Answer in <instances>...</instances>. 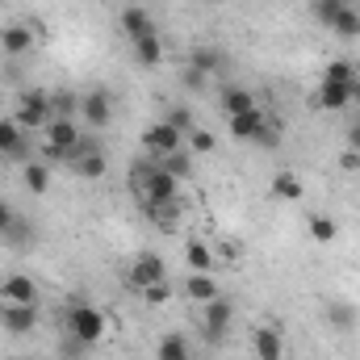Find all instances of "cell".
I'll list each match as a JSON object with an SVG mask.
<instances>
[{
  "label": "cell",
  "instance_id": "cell-12",
  "mask_svg": "<svg viewBox=\"0 0 360 360\" xmlns=\"http://www.w3.org/2000/svg\"><path fill=\"white\" fill-rule=\"evenodd\" d=\"M0 297H4V302H25V306H34V302H38V289H34V281H30L25 272H8V276L0 281Z\"/></svg>",
  "mask_w": 360,
  "mask_h": 360
},
{
  "label": "cell",
  "instance_id": "cell-18",
  "mask_svg": "<svg viewBox=\"0 0 360 360\" xmlns=\"http://www.w3.org/2000/svg\"><path fill=\"white\" fill-rule=\"evenodd\" d=\"M68 168H72L80 180H101L105 172H109V160H105V151H89V155L68 160Z\"/></svg>",
  "mask_w": 360,
  "mask_h": 360
},
{
  "label": "cell",
  "instance_id": "cell-16",
  "mask_svg": "<svg viewBox=\"0 0 360 360\" xmlns=\"http://www.w3.org/2000/svg\"><path fill=\"white\" fill-rule=\"evenodd\" d=\"M218 105H222V113L226 117H235V113H252V109H260L256 105V96L248 89H239V84H226V89L218 92Z\"/></svg>",
  "mask_w": 360,
  "mask_h": 360
},
{
  "label": "cell",
  "instance_id": "cell-42",
  "mask_svg": "<svg viewBox=\"0 0 360 360\" xmlns=\"http://www.w3.org/2000/svg\"><path fill=\"white\" fill-rule=\"evenodd\" d=\"M344 143H348L352 151H360V122H352V126H348V134H344Z\"/></svg>",
  "mask_w": 360,
  "mask_h": 360
},
{
  "label": "cell",
  "instance_id": "cell-28",
  "mask_svg": "<svg viewBox=\"0 0 360 360\" xmlns=\"http://www.w3.org/2000/svg\"><path fill=\"white\" fill-rule=\"evenodd\" d=\"M160 360H193V352H188V340H184L180 331H168V335L160 340Z\"/></svg>",
  "mask_w": 360,
  "mask_h": 360
},
{
  "label": "cell",
  "instance_id": "cell-14",
  "mask_svg": "<svg viewBox=\"0 0 360 360\" xmlns=\"http://www.w3.org/2000/svg\"><path fill=\"white\" fill-rule=\"evenodd\" d=\"M352 96H356V92L344 89V84H335V80H319V92L310 96V105H319V109H348Z\"/></svg>",
  "mask_w": 360,
  "mask_h": 360
},
{
  "label": "cell",
  "instance_id": "cell-41",
  "mask_svg": "<svg viewBox=\"0 0 360 360\" xmlns=\"http://www.w3.org/2000/svg\"><path fill=\"white\" fill-rule=\"evenodd\" d=\"M17 214H21V210H13L8 201H0V235H4L8 226H13V218H17Z\"/></svg>",
  "mask_w": 360,
  "mask_h": 360
},
{
  "label": "cell",
  "instance_id": "cell-39",
  "mask_svg": "<svg viewBox=\"0 0 360 360\" xmlns=\"http://www.w3.org/2000/svg\"><path fill=\"white\" fill-rule=\"evenodd\" d=\"M168 293H172V289H168V281H160V285H147V289H143V297H147L151 306H164V302H168Z\"/></svg>",
  "mask_w": 360,
  "mask_h": 360
},
{
  "label": "cell",
  "instance_id": "cell-34",
  "mask_svg": "<svg viewBox=\"0 0 360 360\" xmlns=\"http://www.w3.org/2000/svg\"><path fill=\"white\" fill-rule=\"evenodd\" d=\"M340 8H344V0H314V4H310L314 21H319V25H327V30H331V21L340 17Z\"/></svg>",
  "mask_w": 360,
  "mask_h": 360
},
{
  "label": "cell",
  "instance_id": "cell-13",
  "mask_svg": "<svg viewBox=\"0 0 360 360\" xmlns=\"http://www.w3.org/2000/svg\"><path fill=\"white\" fill-rule=\"evenodd\" d=\"M0 239H4V243H8L13 252H30V248L38 243V226H34V222H30L25 214H17V218H13V226H8V231H4Z\"/></svg>",
  "mask_w": 360,
  "mask_h": 360
},
{
  "label": "cell",
  "instance_id": "cell-46",
  "mask_svg": "<svg viewBox=\"0 0 360 360\" xmlns=\"http://www.w3.org/2000/svg\"><path fill=\"white\" fill-rule=\"evenodd\" d=\"M21 360H30V356H21Z\"/></svg>",
  "mask_w": 360,
  "mask_h": 360
},
{
  "label": "cell",
  "instance_id": "cell-19",
  "mask_svg": "<svg viewBox=\"0 0 360 360\" xmlns=\"http://www.w3.org/2000/svg\"><path fill=\"white\" fill-rule=\"evenodd\" d=\"M122 30L130 34V42H139V38L155 34V25H151V13H147V8H139V4L122 8Z\"/></svg>",
  "mask_w": 360,
  "mask_h": 360
},
{
  "label": "cell",
  "instance_id": "cell-43",
  "mask_svg": "<svg viewBox=\"0 0 360 360\" xmlns=\"http://www.w3.org/2000/svg\"><path fill=\"white\" fill-rule=\"evenodd\" d=\"M344 4H352V8H360V0H344Z\"/></svg>",
  "mask_w": 360,
  "mask_h": 360
},
{
  "label": "cell",
  "instance_id": "cell-33",
  "mask_svg": "<svg viewBox=\"0 0 360 360\" xmlns=\"http://www.w3.org/2000/svg\"><path fill=\"white\" fill-rule=\"evenodd\" d=\"M272 193L285 197V201H297V197H302V180L293 176V172H281V176L272 180Z\"/></svg>",
  "mask_w": 360,
  "mask_h": 360
},
{
  "label": "cell",
  "instance_id": "cell-24",
  "mask_svg": "<svg viewBox=\"0 0 360 360\" xmlns=\"http://www.w3.org/2000/svg\"><path fill=\"white\" fill-rule=\"evenodd\" d=\"M168 176H176V180H188V172H193V151L188 147H180V151H172V155H164V160H155Z\"/></svg>",
  "mask_w": 360,
  "mask_h": 360
},
{
  "label": "cell",
  "instance_id": "cell-26",
  "mask_svg": "<svg viewBox=\"0 0 360 360\" xmlns=\"http://www.w3.org/2000/svg\"><path fill=\"white\" fill-rule=\"evenodd\" d=\"M134 59H139L143 68H155V63L164 59V42H160L155 34H147V38H139V42H134Z\"/></svg>",
  "mask_w": 360,
  "mask_h": 360
},
{
  "label": "cell",
  "instance_id": "cell-35",
  "mask_svg": "<svg viewBox=\"0 0 360 360\" xmlns=\"http://www.w3.org/2000/svg\"><path fill=\"white\" fill-rule=\"evenodd\" d=\"M184 147H188V151H193V155H210V151H214V147H218V139H214V134H210V130H193V134H188V139H184Z\"/></svg>",
  "mask_w": 360,
  "mask_h": 360
},
{
  "label": "cell",
  "instance_id": "cell-10",
  "mask_svg": "<svg viewBox=\"0 0 360 360\" xmlns=\"http://www.w3.org/2000/svg\"><path fill=\"white\" fill-rule=\"evenodd\" d=\"M188 63H193L197 72H205L210 80L226 76V68H231L226 51H222V46H214V42H201V46H193V51H188Z\"/></svg>",
  "mask_w": 360,
  "mask_h": 360
},
{
  "label": "cell",
  "instance_id": "cell-11",
  "mask_svg": "<svg viewBox=\"0 0 360 360\" xmlns=\"http://www.w3.org/2000/svg\"><path fill=\"white\" fill-rule=\"evenodd\" d=\"M0 46H4V55H30L34 51V30L30 25H21V21H13V25H4L0 30Z\"/></svg>",
  "mask_w": 360,
  "mask_h": 360
},
{
  "label": "cell",
  "instance_id": "cell-15",
  "mask_svg": "<svg viewBox=\"0 0 360 360\" xmlns=\"http://www.w3.org/2000/svg\"><path fill=\"white\" fill-rule=\"evenodd\" d=\"M184 293L193 297V302H214V297H222V289H218V281H214V272H188L184 276Z\"/></svg>",
  "mask_w": 360,
  "mask_h": 360
},
{
  "label": "cell",
  "instance_id": "cell-6",
  "mask_svg": "<svg viewBox=\"0 0 360 360\" xmlns=\"http://www.w3.org/2000/svg\"><path fill=\"white\" fill-rule=\"evenodd\" d=\"M0 155L13 164H30L34 160V143L17 122H0Z\"/></svg>",
  "mask_w": 360,
  "mask_h": 360
},
{
  "label": "cell",
  "instance_id": "cell-40",
  "mask_svg": "<svg viewBox=\"0 0 360 360\" xmlns=\"http://www.w3.org/2000/svg\"><path fill=\"white\" fill-rule=\"evenodd\" d=\"M340 168H344V172H360V151H352V147H348V151L340 155Z\"/></svg>",
  "mask_w": 360,
  "mask_h": 360
},
{
  "label": "cell",
  "instance_id": "cell-36",
  "mask_svg": "<svg viewBox=\"0 0 360 360\" xmlns=\"http://www.w3.org/2000/svg\"><path fill=\"white\" fill-rule=\"evenodd\" d=\"M180 84H184L188 92H205V84H210V76H205V72H197L193 63H184V68H180Z\"/></svg>",
  "mask_w": 360,
  "mask_h": 360
},
{
  "label": "cell",
  "instance_id": "cell-21",
  "mask_svg": "<svg viewBox=\"0 0 360 360\" xmlns=\"http://www.w3.org/2000/svg\"><path fill=\"white\" fill-rule=\"evenodd\" d=\"M252 348H256V356L260 360H281V331L276 327H256V335H252Z\"/></svg>",
  "mask_w": 360,
  "mask_h": 360
},
{
  "label": "cell",
  "instance_id": "cell-7",
  "mask_svg": "<svg viewBox=\"0 0 360 360\" xmlns=\"http://www.w3.org/2000/svg\"><path fill=\"white\" fill-rule=\"evenodd\" d=\"M160 281H168V269H164V260H160L155 252H143V256L134 260L130 276H126V285H130L134 293H143L147 285H160Z\"/></svg>",
  "mask_w": 360,
  "mask_h": 360
},
{
  "label": "cell",
  "instance_id": "cell-2",
  "mask_svg": "<svg viewBox=\"0 0 360 360\" xmlns=\"http://www.w3.org/2000/svg\"><path fill=\"white\" fill-rule=\"evenodd\" d=\"M13 122L30 134V130H46L51 122H55V109H51V92L46 89H30L21 92V101H17V109H13Z\"/></svg>",
  "mask_w": 360,
  "mask_h": 360
},
{
  "label": "cell",
  "instance_id": "cell-20",
  "mask_svg": "<svg viewBox=\"0 0 360 360\" xmlns=\"http://www.w3.org/2000/svg\"><path fill=\"white\" fill-rule=\"evenodd\" d=\"M264 117H269L264 109H252V113H235V117H231V134H235L239 143H252V139L260 134Z\"/></svg>",
  "mask_w": 360,
  "mask_h": 360
},
{
  "label": "cell",
  "instance_id": "cell-17",
  "mask_svg": "<svg viewBox=\"0 0 360 360\" xmlns=\"http://www.w3.org/2000/svg\"><path fill=\"white\" fill-rule=\"evenodd\" d=\"M155 226H164V231H176V218L184 214V197H172V201H155V205H147L143 210Z\"/></svg>",
  "mask_w": 360,
  "mask_h": 360
},
{
  "label": "cell",
  "instance_id": "cell-37",
  "mask_svg": "<svg viewBox=\"0 0 360 360\" xmlns=\"http://www.w3.org/2000/svg\"><path fill=\"white\" fill-rule=\"evenodd\" d=\"M84 352H89V344H84V340H76V335L68 331V335H63V344H59V356H63V360H84Z\"/></svg>",
  "mask_w": 360,
  "mask_h": 360
},
{
  "label": "cell",
  "instance_id": "cell-29",
  "mask_svg": "<svg viewBox=\"0 0 360 360\" xmlns=\"http://www.w3.org/2000/svg\"><path fill=\"white\" fill-rule=\"evenodd\" d=\"M160 122H168V126H172V130H180L184 139H188V134L197 130V122H193V109H184V105H168Z\"/></svg>",
  "mask_w": 360,
  "mask_h": 360
},
{
  "label": "cell",
  "instance_id": "cell-32",
  "mask_svg": "<svg viewBox=\"0 0 360 360\" xmlns=\"http://www.w3.org/2000/svg\"><path fill=\"white\" fill-rule=\"evenodd\" d=\"M310 235H314V243H335V222L327 218V214H310Z\"/></svg>",
  "mask_w": 360,
  "mask_h": 360
},
{
  "label": "cell",
  "instance_id": "cell-31",
  "mask_svg": "<svg viewBox=\"0 0 360 360\" xmlns=\"http://www.w3.org/2000/svg\"><path fill=\"white\" fill-rule=\"evenodd\" d=\"M51 109H55V117H72V122H76L80 96H76V92H51Z\"/></svg>",
  "mask_w": 360,
  "mask_h": 360
},
{
  "label": "cell",
  "instance_id": "cell-3",
  "mask_svg": "<svg viewBox=\"0 0 360 360\" xmlns=\"http://www.w3.org/2000/svg\"><path fill=\"white\" fill-rule=\"evenodd\" d=\"M80 122L89 130H96V134L113 126V96H109V89H92L80 96Z\"/></svg>",
  "mask_w": 360,
  "mask_h": 360
},
{
  "label": "cell",
  "instance_id": "cell-4",
  "mask_svg": "<svg viewBox=\"0 0 360 360\" xmlns=\"http://www.w3.org/2000/svg\"><path fill=\"white\" fill-rule=\"evenodd\" d=\"M68 331L76 335V340H84V344H96L101 335H105V314L96 310V306H72L68 310Z\"/></svg>",
  "mask_w": 360,
  "mask_h": 360
},
{
  "label": "cell",
  "instance_id": "cell-5",
  "mask_svg": "<svg viewBox=\"0 0 360 360\" xmlns=\"http://www.w3.org/2000/svg\"><path fill=\"white\" fill-rule=\"evenodd\" d=\"M143 147H147V155H151V160H164V155H172V151L184 147V134L172 130L168 122H151V126L143 130Z\"/></svg>",
  "mask_w": 360,
  "mask_h": 360
},
{
  "label": "cell",
  "instance_id": "cell-1",
  "mask_svg": "<svg viewBox=\"0 0 360 360\" xmlns=\"http://www.w3.org/2000/svg\"><path fill=\"white\" fill-rule=\"evenodd\" d=\"M130 193H134L139 210H147V205H155V201L180 197V180L168 176L155 160H134V164H130Z\"/></svg>",
  "mask_w": 360,
  "mask_h": 360
},
{
  "label": "cell",
  "instance_id": "cell-23",
  "mask_svg": "<svg viewBox=\"0 0 360 360\" xmlns=\"http://www.w3.org/2000/svg\"><path fill=\"white\" fill-rule=\"evenodd\" d=\"M184 260H188L193 272H214V248L201 243V239H193V243H184Z\"/></svg>",
  "mask_w": 360,
  "mask_h": 360
},
{
  "label": "cell",
  "instance_id": "cell-27",
  "mask_svg": "<svg viewBox=\"0 0 360 360\" xmlns=\"http://www.w3.org/2000/svg\"><path fill=\"white\" fill-rule=\"evenodd\" d=\"M323 80H335V84H344V89L360 92V72L348 63V59H335V63L327 68V76H323Z\"/></svg>",
  "mask_w": 360,
  "mask_h": 360
},
{
  "label": "cell",
  "instance_id": "cell-22",
  "mask_svg": "<svg viewBox=\"0 0 360 360\" xmlns=\"http://www.w3.org/2000/svg\"><path fill=\"white\" fill-rule=\"evenodd\" d=\"M327 323H331L335 331H352V327H356V306H352V302H344V297L327 302Z\"/></svg>",
  "mask_w": 360,
  "mask_h": 360
},
{
  "label": "cell",
  "instance_id": "cell-25",
  "mask_svg": "<svg viewBox=\"0 0 360 360\" xmlns=\"http://www.w3.org/2000/svg\"><path fill=\"white\" fill-rule=\"evenodd\" d=\"M25 168V188L34 193V197H42L46 188H51V168L42 164V160H30V164H21Z\"/></svg>",
  "mask_w": 360,
  "mask_h": 360
},
{
  "label": "cell",
  "instance_id": "cell-9",
  "mask_svg": "<svg viewBox=\"0 0 360 360\" xmlns=\"http://www.w3.org/2000/svg\"><path fill=\"white\" fill-rule=\"evenodd\" d=\"M0 327L8 335H30L38 327V306H25V302H4L0 306Z\"/></svg>",
  "mask_w": 360,
  "mask_h": 360
},
{
  "label": "cell",
  "instance_id": "cell-8",
  "mask_svg": "<svg viewBox=\"0 0 360 360\" xmlns=\"http://www.w3.org/2000/svg\"><path fill=\"white\" fill-rule=\"evenodd\" d=\"M231 319H235V306L226 302V297H214V302H205L201 306V327H205V340H222L226 335V327H231Z\"/></svg>",
  "mask_w": 360,
  "mask_h": 360
},
{
  "label": "cell",
  "instance_id": "cell-44",
  "mask_svg": "<svg viewBox=\"0 0 360 360\" xmlns=\"http://www.w3.org/2000/svg\"><path fill=\"white\" fill-rule=\"evenodd\" d=\"M210 4H218V0H210Z\"/></svg>",
  "mask_w": 360,
  "mask_h": 360
},
{
  "label": "cell",
  "instance_id": "cell-30",
  "mask_svg": "<svg viewBox=\"0 0 360 360\" xmlns=\"http://www.w3.org/2000/svg\"><path fill=\"white\" fill-rule=\"evenodd\" d=\"M331 30H335L340 38H360V8L344 4V8H340V17L331 21Z\"/></svg>",
  "mask_w": 360,
  "mask_h": 360
},
{
  "label": "cell",
  "instance_id": "cell-45",
  "mask_svg": "<svg viewBox=\"0 0 360 360\" xmlns=\"http://www.w3.org/2000/svg\"><path fill=\"white\" fill-rule=\"evenodd\" d=\"M356 122H360V113H356Z\"/></svg>",
  "mask_w": 360,
  "mask_h": 360
},
{
  "label": "cell",
  "instance_id": "cell-38",
  "mask_svg": "<svg viewBox=\"0 0 360 360\" xmlns=\"http://www.w3.org/2000/svg\"><path fill=\"white\" fill-rule=\"evenodd\" d=\"M252 143H256V147H264V151H272V147L281 143V126H272L269 117H264V126H260V134H256Z\"/></svg>",
  "mask_w": 360,
  "mask_h": 360
}]
</instances>
